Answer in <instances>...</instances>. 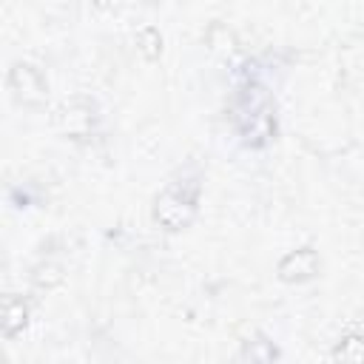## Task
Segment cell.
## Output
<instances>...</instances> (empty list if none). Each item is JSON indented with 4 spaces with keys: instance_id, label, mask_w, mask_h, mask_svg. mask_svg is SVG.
Listing matches in <instances>:
<instances>
[{
    "instance_id": "4",
    "label": "cell",
    "mask_w": 364,
    "mask_h": 364,
    "mask_svg": "<svg viewBox=\"0 0 364 364\" xmlns=\"http://www.w3.org/2000/svg\"><path fill=\"white\" fill-rule=\"evenodd\" d=\"M316 264H318L316 253H313L310 247H301V250L287 253V256L279 262V276H282L284 282H304V279H310V276L316 273Z\"/></svg>"
},
{
    "instance_id": "1",
    "label": "cell",
    "mask_w": 364,
    "mask_h": 364,
    "mask_svg": "<svg viewBox=\"0 0 364 364\" xmlns=\"http://www.w3.org/2000/svg\"><path fill=\"white\" fill-rule=\"evenodd\" d=\"M233 122H236L239 134L253 145H262L270 136V131H273V105H270V97H267L264 85L247 82L239 91L236 105H233Z\"/></svg>"
},
{
    "instance_id": "5",
    "label": "cell",
    "mask_w": 364,
    "mask_h": 364,
    "mask_svg": "<svg viewBox=\"0 0 364 364\" xmlns=\"http://www.w3.org/2000/svg\"><path fill=\"white\" fill-rule=\"evenodd\" d=\"M26 316H28V313H26L23 299L9 296V299H6V304H3V333H6V338H11L17 330H23Z\"/></svg>"
},
{
    "instance_id": "6",
    "label": "cell",
    "mask_w": 364,
    "mask_h": 364,
    "mask_svg": "<svg viewBox=\"0 0 364 364\" xmlns=\"http://www.w3.org/2000/svg\"><path fill=\"white\" fill-rule=\"evenodd\" d=\"M333 358H341V361H364V333H353L344 341H338V347L333 350Z\"/></svg>"
},
{
    "instance_id": "2",
    "label": "cell",
    "mask_w": 364,
    "mask_h": 364,
    "mask_svg": "<svg viewBox=\"0 0 364 364\" xmlns=\"http://www.w3.org/2000/svg\"><path fill=\"white\" fill-rule=\"evenodd\" d=\"M196 199H199V179L196 176H185L171 182L154 202V219L159 225H165L168 230H179L182 225L191 222L193 210H196Z\"/></svg>"
},
{
    "instance_id": "3",
    "label": "cell",
    "mask_w": 364,
    "mask_h": 364,
    "mask_svg": "<svg viewBox=\"0 0 364 364\" xmlns=\"http://www.w3.org/2000/svg\"><path fill=\"white\" fill-rule=\"evenodd\" d=\"M9 85H11V91L17 94V100H23V102H40V100L46 97L43 77H40L37 68H31L28 63H17V65L9 71Z\"/></svg>"
}]
</instances>
